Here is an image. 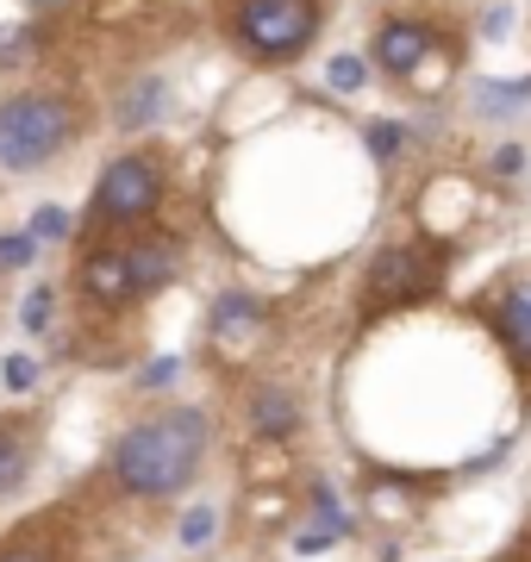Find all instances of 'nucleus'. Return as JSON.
<instances>
[{
    "instance_id": "obj_18",
    "label": "nucleus",
    "mask_w": 531,
    "mask_h": 562,
    "mask_svg": "<svg viewBox=\"0 0 531 562\" xmlns=\"http://www.w3.org/2000/svg\"><path fill=\"white\" fill-rule=\"evenodd\" d=\"M32 257H38V238H32V232H7V238H0V276H7V269H32Z\"/></svg>"
},
{
    "instance_id": "obj_21",
    "label": "nucleus",
    "mask_w": 531,
    "mask_h": 562,
    "mask_svg": "<svg viewBox=\"0 0 531 562\" xmlns=\"http://www.w3.org/2000/svg\"><path fill=\"white\" fill-rule=\"evenodd\" d=\"M169 382H182V357H157V362L138 375L144 394H157V387H169Z\"/></svg>"
},
{
    "instance_id": "obj_9",
    "label": "nucleus",
    "mask_w": 531,
    "mask_h": 562,
    "mask_svg": "<svg viewBox=\"0 0 531 562\" xmlns=\"http://www.w3.org/2000/svg\"><path fill=\"white\" fill-rule=\"evenodd\" d=\"M163 106H169V88H163L157 76H138V81L120 94V106H113V113H120L125 132H138V125H157V120H163Z\"/></svg>"
},
{
    "instance_id": "obj_1",
    "label": "nucleus",
    "mask_w": 531,
    "mask_h": 562,
    "mask_svg": "<svg viewBox=\"0 0 531 562\" xmlns=\"http://www.w3.org/2000/svg\"><path fill=\"white\" fill-rule=\"evenodd\" d=\"M201 457H206V419L194 406H176V413L132 425L113 443V482L138 501H163V494H182L194 482Z\"/></svg>"
},
{
    "instance_id": "obj_12",
    "label": "nucleus",
    "mask_w": 531,
    "mask_h": 562,
    "mask_svg": "<svg viewBox=\"0 0 531 562\" xmlns=\"http://www.w3.org/2000/svg\"><path fill=\"white\" fill-rule=\"evenodd\" d=\"M494 319H500V338L519 350V362H531V281H526V288H512Z\"/></svg>"
},
{
    "instance_id": "obj_17",
    "label": "nucleus",
    "mask_w": 531,
    "mask_h": 562,
    "mask_svg": "<svg viewBox=\"0 0 531 562\" xmlns=\"http://www.w3.org/2000/svg\"><path fill=\"white\" fill-rule=\"evenodd\" d=\"M213 531H219V513H213V506H188V513H182V543H188V550L213 543Z\"/></svg>"
},
{
    "instance_id": "obj_4",
    "label": "nucleus",
    "mask_w": 531,
    "mask_h": 562,
    "mask_svg": "<svg viewBox=\"0 0 531 562\" xmlns=\"http://www.w3.org/2000/svg\"><path fill=\"white\" fill-rule=\"evenodd\" d=\"M163 201V162L157 157H113L94 181L88 220L94 225H144Z\"/></svg>"
},
{
    "instance_id": "obj_3",
    "label": "nucleus",
    "mask_w": 531,
    "mask_h": 562,
    "mask_svg": "<svg viewBox=\"0 0 531 562\" xmlns=\"http://www.w3.org/2000/svg\"><path fill=\"white\" fill-rule=\"evenodd\" d=\"M231 25H238V44H245L250 57L282 63V57H301L313 44L319 7H313V0H238Z\"/></svg>"
},
{
    "instance_id": "obj_19",
    "label": "nucleus",
    "mask_w": 531,
    "mask_h": 562,
    "mask_svg": "<svg viewBox=\"0 0 531 562\" xmlns=\"http://www.w3.org/2000/svg\"><path fill=\"white\" fill-rule=\"evenodd\" d=\"M50 306H57V294H50V288H32L20 301V325L25 331H50Z\"/></svg>"
},
{
    "instance_id": "obj_13",
    "label": "nucleus",
    "mask_w": 531,
    "mask_h": 562,
    "mask_svg": "<svg viewBox=\"0 0 531 562\" xmlns=\"http://www.w3.org/2000/svg\"><path fill=\"white\" fill-rule=\"evenodd\" d=\"M257 319H263V306L250 301V294H219L213 301V338H238V331H257Z\"/></svg>"
},
{
    "instance_id": "obj_15",
    "label": "nucleus",
    "mask_w": 531,
    "mask_h": 562,
    "mask_svg": "<svg viewBox=\"0 0 531 562\" xmlns=\"http://www.w3.org/2000/svg\"><path fill=\"white\" fill-rule=\"evenodd\" d=\"M526 81H482V88H475V106H482V113H512V106H526Z\"/></svg>"
},
{
    "instance_id": "obj_10",
    "label": "nucleus",
    "mask_w": 531,
    "mask_h": 562,
    "mask_svg": "<svg viewBox=\"0 0 531 562\" xmlns=\"http://www.w3.org/2000/svg\"><path fill=\"white\" fill-rule=\"evenodd\" d=\"M250 425H257L263 438H287V431L301 425V406H294L287 387H257V394H250Z\"/></svg>"
},
{
    "instance_id": "obj_16",
    "label": "nucleus",
    "mask_w": 531,
    "mask_h": 562,
    "mask_svg": "<svg viewBox=\"0 0 531 562\" xmlns=\"http://www.w3.org/2000/svg\"><path fill=\"white\" fill-rule=\"evenodd\" d=\"M363 81H369V63H363V57H350V50L326 63V88H331V94H357Z\"/></svg>"
},
{
    "instance_id": "obj_2",
    "label": "nucleus",
    "mask_w": 531,
    "mask_h": 562,
    "mask_svg": "<svg viewBox=\"0 0 531 562\" xmlns=\"http://www.w3.org/2000/svg\"><path fill=\"white\" fill-rule=\"evenodd\" d=\"M76 138V101L57 88H25L0 106V169L7 176H32Z\"/></svg>"
},
{
    "instance_id": "obj_23",
    "label": "nucleus",
    "mask_w": 531,
    "mask_h": 562,
    "mask_svg": "<svg viewBox=\"0 0 531 562\" xmlns=\"http://www.w3.org/2000/svg\"><path fill=\"white\" fill-rule=\"evenodd\" d=\"M0 562H57V550H50V543H7V550H0Z\"/></svg>"
},
{
    "instance_id": "obj_25",
    "label": "nucleus",
    "mask_w": 531,
    "mask_h": 562,
    "mask_svg": "<svg viewBox=\"0 0 531 562\" xmlns=\"http://www.w3.org/2000/svg\"><path fill=\"white\" fill-rule=\"evenodd\" d=\"M519 162H526V150H519V144H507V150H494V169H500V176H519Z\"/></svg>"
},
{
    "instance_id": "obj_24",
    "label": "nucleus",
    "mask_w": 531,
    "mask_h": 562,
    "mask_svg": "<svg viewBox=\"0 0 531 562\" xmlns=\"http://www.w3.org/2000/svg\"><path fill=\"white\" fill-rule=\"evenodd\" d=\"M507 25H512V7H488L482 13V38H507Z\"/></svg>"
},
{
    "instance_id": "obj_5",
    "label": "nucleus",
    "mask_w": 531,
    "mask_h": 562,
    "mask_svg": "<svg viewBox=\"0 0 531 562\" xmlns=\"http://www.w3.org/2000/svg\"><path fill=\"white\" fill-rule=\"evenodd\" d=\"M431 288H438V257L413 250V244H400V250H382V257H375V269H369V294H375V306L426 301Z\"/></svg>"
},
{
    "instance_id": "obj_22",
    "label": "nucleus",
    "mask_w": 531,
    "mask_h": 562,
    "mask_svg": "<svg viewBox=\"0 0 531 562\" xmlns=\"http://www.w3.org/2000/svg\"><path fill=\"white\" fill-rule=\"evenodd\" d=\"M400 138H407V132H400L394 120L369 125V150H375V157H394V150H400Z\"/></svg>"
},
{
    "instance_id": "obj_14",
    "label": "nucleus",
    "mask_w": 531,
    "mask_h": 562,
    "mask_svg": "<svg viewBox=\"0 0 531 562\" xmlns=\"http://www.w3.org/2000/svg\"><path fill=\"white\" fill-rule=\"evenodd\" d=\"M38 375H44V362L25 357V350L0 357V387H7V394H32V387H38Z\"/></svg>"
},
{
    "instance_id": "obj_20",
    "label": "nucleus",
    "mask_w": 531,
    "mask_h": 562,
    "mask_svg": "<svg viewBox=\"0 0 531 562\" xmlns=\"http://www.w3.org/2000/svg\"><path fill=\"white\" fill-rule=\"evenodd\" d=\"M25 232H32L38 244H57V238H69V213H63V206H38Z\"/></svg>"
},
{
    "instance_id": "obj_26",
    "label": "nucleus",
    "mask_w": 531,
    "mask_h": 562,
    "mask_svg": "<svg viewBox=\"0 0 531 562\" xmlns=\"http://www.w3.org/2000/svg\"><path fill=\"white\" fill-rule=\"evenodd\" d=\"M63 7H76V0H32V13H38V20H57Z\"/></svg>"
},
{
    "instance_id": "obj_7",
    "label": "nucleus",
    "mask_w": 531,
    "mask_h": 562,
    "mask_svg": "<svg viewBox=\"0 0 531 562\" xmlns=\"http://www.w3.org/2000/svg\"><path fill=\"white\" fill-rule=\"evenodd\" d=\"M426 50H431L426 20H394V25H382V38H375V63H382L388 76H413V69L426 63Z\"/></svg>"
},
{
    "instance_id": "obj_8",
    "label": "nucleus",
    "mask_w": 531,
    "mask_h": 562,
    "mask_svg": "<svg viewBox=\"0 0 531 562\" xmlns=\"http://www.w3.org/2000/svg\"><path fill=\"white\" fill-rule=\"evenodd\" d=\"M82 294L94 306H125L138 301V288H132V269H125L120 250H94V257L82 262Z\"/></svg>"
},
{
    "instance_id": "obj_11",
    "label": "nucleus",
    "mask_w": 531,
    "mask_h": 562,
    "mask_svg": "<svg viewBox=\"0 0 531 562\" xmlns=\"http://www.w3.org/2000/svg\"><path fill=\"white\" fill-rule=\"evenodd\" d=\"M25 475H32V431L20 419H0V494H13Z\"/></svg>"
},
{
    "instance_id": "obj_6",
    "label": "nucleus",
    "mask_w": 531,
    "mask_h": 562,
    "mask_svg": "<svg viewBox=\"0 0 531 562\" xmlns=\"http://www.w3.org/2000/svg\"><path fill=\"white\" fill-rule=\"evenodd\" d=\"M120 257H125V269H132V288H138V294H150V288H163V281L182 269V244L157 232V238H132Z\"/></svg>"
}]
</instances>
